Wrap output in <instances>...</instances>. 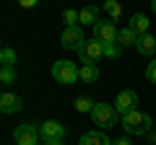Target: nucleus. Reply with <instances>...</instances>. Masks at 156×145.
I'll list each match as a JSON object with an SVG mask.
<instances>
[{
    "label": "nucleus",
    "mask_w": 156,
    "mask_h": 145,
    "mask_svg": "<svg viewBox=\"0 0 156 145\" xmlns=\"http://www.w3.org/2000/svg\"><path fill=\"white\" fill-rule=\"evenodd\" d=\"M78 145H112L109 137H107L104 132H99V130H91V132L81 135V143Z\"/></svg>",
    "instance_id": "nucleus-12"
},
{
    "label": "nucleus",
    "mask_w": 156,
    "mask_h": 145,
    "mask_svg": "<svg viewBox=\"0 0 156 145\" xmlns=\"http://www.w3.org/2000/svg\"><path fill=\"white\" fill-rule=\"evenodd\" d=\"M39 135H42V140H62L65 137V127H62L60 122H55V119H50V122H42L39 124Z\"/></svg>",
    "instance_id": "nucleus-9"
},
{
    "label": "nucleus",
    "mask_w": 156,
    "mask_h": 145,
    "mask_svg": "<svg viewBox=\"0 0 156 145\" xmlns=\"http://www.w3.org/2000/svg\"><path fill=\"white\" fill-rule=\"evenodd\" d=\"M13 135H16V145H37V140L42 137L34 124H18Z\"/></svg>",
    "instance_id": "nucleus-8"
},
{
    "label": "nucleus",
    "mask_w": 156,
    "mask_h": 145,
    "mask_svg": "<svg viewBox=\"0 0 156 145\" xmlns=\"http://www.w3.org/2000/svg\"><path fill=\"white\" fill-rule=\"evenodd\" d=\"M120 52H122V47L117 44V42H109V44H104V57H120Z\"/></svg>",
    "instance_id": "nucleus-22"
},
{
    "label": "nucleus",
    "mask_w": 156,
    "mask_h": 145,
    "mask_svg": "<svg viewBox=\"0 0 156 145\" xmlns=\"http://www.w3.org/2000/svg\"><path fill=\"white\" fill-rule=\"evenodd\" d=\"M130 29H133L138 36H143V34H148V18L143 16V13H135L133 18H130Z\"/></svg>",
    "instance_id": "nucleus-14"
},
{
    "label": "nucleus",
    "mask_w": 156,
    "mask_h": 145,
    "mask_svg": "<svg viewBox=\"0 0 156 145\" xmlns=\"http://www.w3.org/2000/svg\"><path fill=\"white\" fill-rule=\"evenodd\" d=\"M60 42H62V47L65 49H83V44H86V36H83V31L78 26H70V29H65L62 31V36H60Z\"/></svg>",
    "instance_id": "nucleus-5"
},
{
    "label": "nucleus",
    "mask_w": 156,
    "mask_h": 145,
    "mask_svg": "<svg viewBox=\"0 0 156 145\" xmlns=\"http://www.w3.org/2000/svg\"><path fill=\"white\" fill-rule=\"evenodd\" d=\"M44 145H62V140H47Z\"/></svg>",
    "instance_id": "nucleus-25"
},
{
    "label": "nucleus",
    "mask_w": 156,
    "mask_h": 145,
    "mask_svg": "<svg viewBox=\"0 0 156 145\" xmlns=\"http://www.w3.org/2000/svg\"><path fill=\"white\" fill-rule=\"evenodd\" d=\"M0 112H3V114L21 112V99H18L16 93H3V96H0Z\"/></svg>",
    "instance_id": "nucleus-10"
},
{
    "label": "nucleus",
    "mask_w": 156,
    "mask_h": 145,
    "mask_svg": "<svg viewBox=\"0 0 156 145\" xmlns=\"http://www.w3.org/2000/svg\"><path fill=\"white\" fill-rule=\"evenodd\" d=\"M135 42H138V34L133 31V29H120V34H117V44L120 47H135Z\"/></svg>",
    "instance_id": "nucleus-13"
},
{
    "label": "nucleus",
    "mask_w": 156,
    "mask_h": 145,
    "mask_svg": "<svg viewBox=\"0 0 156 145\" xmlns=\"http://www.w3.org/2000/svg\"><path fill=\"white\" fill-rule=\"evenodd\" d=\"M135 49H138L143 57H154V52H156V36H151V34L138 36V42H135Z\"/></svg>",
    "instance_id": "nucleus-11"
},
{
    "label": "nucleus",
    "mask_w": 156,
    "mask_h": 145,
    "mask_svg": "<svg viewBox=\"0 0 156 145\" xmlns=\"http://www.w3.org/2000/svg\"><path fill=\"white\" fill-rule=\"evenodd\" d=\"M81 23H86V26H96V23H99V8L86 5L83 11H81Z\"/></svg>",
    "instance_id": "nucleus-15"
},
{
    "label": "nucleus",
    "mask_w": 156,
    "mask_h": 145,
    "mask_svg": "<svg viewBox=\"0 0 156 145\" xmlns=\"http://www.w3.org/2000/svg\"><path fill=\"white\" fill-rule=\"evenodd\" d=\"M122 127H125L128 135H146L151 130V117L143 114L140 109H135V112H130V114L122 117Z\"/></svg>",
    "instance_id": "nucleus-1"
},
{
    "label": "nucleus",
    "mask_w": 156,
    "mask_h": 145,
    "mask_svg": "<svg viewBox=\"0 0 156 145\" xmlns=\"http://www.w3.org/2000/svg\"><path fill=\"white\" fill-rule=\"evenodd\" d=\"M151 11H154V13H156V0H154V3H151Z\"/></svg>",
    "instance_id": "nucleus-26"
},
{
    "label": "nucleus",
    "mask_w": 156,
    "mask_h": 145,
    "mask_svg": "<svg viewBox=\"0 0 156 145\" xmlns=\"http://www.w3.org/2000/svg\"><path fill=\"white\" fill-rule=\"evenodd\" d=\"M117 26L112 21H99L94 26V39H99L101 44H109V42H117Z\"/></svg>",
    "instance_id": "nucleus-7"
},
{
    "label": "nucleus",
    "mask_w": 156,
    "mask_h": 145,
    "mask_svg": "<svg viewBox=\"0 0 156 145\" xmlns=\"http://www.w3.org/2000/svg\"><path fill=\"white\" fill-rule=\"evenodd\" d=\"M146 78H148L151 83H156V60L148 62V67H146Z\"/></svg>",
    "instance_id": "nucleus-23"
},
{
    "label": "nucleus",
    "mask_w": 156,
    "mask_h": 145,
    "mask_svg": "<svg viewBox=\"0 0 156 145\" xmlns=\"http://www.w3.org/2000/svg\"><path fill=\"white\" fill-rule=\"evenodd\" d=\"M112 145H130V140H128V137H120V140H115Z\"/></svg>",
    "instance_id": "nucleus-24"
},
{
    "label": "nucleus",
    "mask_w": 156,
    "mask_h": 145,
    "mask_svg": "<svg viewBox=\"0 0 156 145\" xmlns=\"http://www.w3.org/2000/svg\"><path fill=\"white\" fill-rule=\"evenodd\" d=\"M0 60H3V67H13V65H16V52L5 47V49L0 52Z\"/></svg>",
    "instance_id": "nucleus-21"
},
{
    "label": "nucleus",
    "mask_w": 156,
    "mask_h": 145,
    "mask_svg": "<svg viewBox=\"0 0 156 145\" xmlns=\"http://www.w3.org/2000/svg\"><path fill=\"white\" fill-rule=\"evenodd\" d=\"M62 21H65V29L78 26V23H81V13H78V11H73V8H68V11L62 13Z\"/></svg>",
    "instance_id": "nucleus-18"
},
{
    "label": "nucleus",
    "mask_w": 156,
    "mask_h": 145,
    "mask_svg": "<svg viewBox=\"0 0 156 145\" xmlns=\"http://www.w3.org/2000/svg\"><path fill=\"white\" fill-rule=\"evenodd\" d=\"M52 78H55L57 83H62V86H70V83H76V80L81 78V70H78L76 62H70V60H57L55 65H52Z\"/></svg>",
    "instance_id": "nucleus-3"
},
{
    "label": "nucleus",
    "mask_w": 156,
    "mask_h": 145,
    "mask_svg": "<svg viewBox=\"0 0 156 145\" xmlns=\"http://www.w3.org/2000/svg\"><path fill=\"white\" fill-rule=\"evenodd\" d=\"M91 119L94 124H99L101 130H109L120 122V112L115 109V104H96L94 112H91Z\"/></svg>",
    "instance_id": "nucleus-2"
},
{
    "label": "nucleus",
    "mask_w": 156,
    "mask_h": 145,
    "mask_svg": "<svg viewBox=\"0 0 156 145\" xmlns=\"http://www.w3.org/2000/svg\"><path fill=\"white\" fill-rule=\"evenodd\" d=\"M78 55H81V60L86 65H94V62H99V57H104V44L99 39H86L83 49L78 52Z\"/></svg>",
    "instance_id": "nucleus-4"
},
{
    "label": "nucleus",
    "mask_w": 156,
    "mask_h": 145,
    "mask_svg": "<svg viewBox=\"0 0 156 145\" xmlns=\"http://www.w3.org/2000/svg\"><path fill=\"white\" fill-rule=\"evenodd\" d=\"M73 106H76V112H89V114H91V112H94V106H96V104H94V101L89 99V96H78V99L73 101Z\"/></svg>",
    "instance_id": "nucleus-17"
},
{
    "label": "nucleus",
    "mask_w": 156,
    "mask_h": 145,
    "mask_svg": "<svg viewBox=\"0 0 156 145\" xmlns=\"http://www.w3.org/2000/svg\"><path fill=\"white\" fill-rule=\"evenodd\" d=\"M81 80L83 83H96L99 80V67L96 65H83L81 67Z\"/></svg>",
    "instance_id": "nucleus-16"
},
{
    "label": "nucleus",
    "mask_w": 156,
    "mask_h": 145,
    "mask_svg": "<svg viewBox=\"0 0 156 145\" xmlns=\"http://www.w3.org/2000/svg\"><path fill=\"white\" fill-rule=\"evenodd\" d=\"M104 11L109 13L112 21H117V18H120V13H122V5H120L117 0H107V3H104Z\"/></svg>",
    "instance_id": "nucleus-19"
},
{
    "label": "nucleus",
    "mask_w": 156,
    "mask_h": 145,
    "mask_svg": "<svg viewBox=\"0 0 156 145\" xmlns=\"http://www.w3.org/2000/svg\"><path fill=\"white\" fill-rule=\"evenodd\" d=\"M0 80H3V86L16 83V67H3L0 70Z\"/></svg>",
    "instance_id": "nucleus-20"
},
{
    "label": "nucleus",
    "mask_w": 156,
    "mask_h": 145,
    "mask_svg": "<svg viewBox=\"0 0 156 145\" xmlns=\"http://www.w3.org/2000/svg\"><path fill=\"white\" fill-rule=\"evenodd\" d=\"M135 104H138V93L135 91H120L117 93V101H115V109L120 112V117H125V114L135 112Z\"/></svg>",
    "instance_id": "nucleus-6"
}]
</instances>
